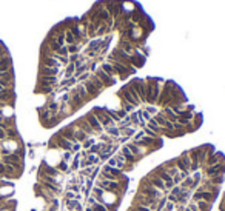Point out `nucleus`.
I'll return each instance as SVG.
<instances>
[{"label": "nucleus", "mask_w": 225, "mask_h": 211, "mask_svg": "<svg viewBox=\"0 0 225 211\" xmlns=\"http://www.w3.org/2000/svg\"><path fill=\"white\" fill-rule=\"evenodd\" d=\"M164 80L157 77H148L145 79V86H147V103L148 105H157L159 96L164 86Z\"/></svg>", "instance_id": "obj_1"}, {"label": "nucleus", "mask_w": 225, "mask_h": 211, "mask_svg": "<svg viewBox=\"0 0 225 211\" xmlns=\"http://www.w3.org/2000/svg\"><path fill=\"white\" fill-rule=\"evenodd\" d=\"M91 111L94 113V116L97 117V120H99V123L102 125L103 129L108 128V126L116 125V123L113 122V119L108 116V113H107V110H105V108H102V107H96V108H92Z\"/></svg>", "instance_id": "obj_2"}, {"label": "nucleus", "mask_w": 225, "mask_h": 211, "mask_svg": "<svg viewBox=\"0 0 225 211\" xmlns=\"http://www.w3.org/2000/svg\"><path fill=\"white\" fill-rule=\"evenodd\" d=\"M128 83L133 86V89L136 91V94L139 96L140 103L142 105L147 103V86H145V80H143V79H134V80H131Z\"/></svg>", "instance_id": "obj_3"}, {"label": "nucleus", "mask_w": 225, "mask_h": 211, "mask_svg": "<svg viewBox=\"0 0 225 211\" xmlns=\"http://www.w3.org/2000/svg\"><path fill=\"white\" fill-rule=\"evenodd\" d=\"M83 119H85V120L89 123V126H91V128L97 133V136H100V134L103 133V128H102V125L99 123L97 117L94 116V113H92V111H88V113L83 116Z\"/></svg>", "instance_id": "obj_4"}, {"label": "nucleus", "mask_w": 225, "mask_h": 211, "mask_svg": "<svg viewBox=\"0 0 225 211\" xmlns=\"http://www.w3.org/2000/svg\"><path fill=\"white\" fill-rule=\"evenodd\" d=\"M223 176L225 174V163H219V165H213V166H207L204 171L205 177H213V176Z\"/></svg>", "instance_id": "obj_5"}, {"label": "nucleus", "mask_w": 225, "mask_h": 211, "mask_svg": "<svg viewBox=\"0 0 225 211\" xmlns=\"http://www.w3.org/2000/svg\"><path fill=\"white\" fill-rule=\"evenodd\" d=\"M74 125L79 128V129H82V131H85V133L89 136V137H99L97 136V133H96V131L94 129H92L91 126H89V123L85 120V119L83 117H80V119H77V120L74 122Z\"/></svg>", "instance_id": "obj_6"}, {"label": "nucleus", "mask_w": 225, "mask_h": 211, "mask_svg": "<svg viewBox=\"0 0 225 211\" xmlns=\"http://www.w3.org/2000/svg\"><path fill=\"white\" fill-rule=\"evenodd\" d=\"M94 74L99 77V80L103 83V86H105V88H110V86H113V85L116 83V80H117V79H114V77L108 76V74L105 73V71H102L100 68H99V70H96V71H94Z\"/></svg>", "instance_id": "obj_7"}, {"label": "nucleus", "mask_w": 225, "mask_h": 211, "mask_svg": "<svg viewBox=\"0 0 225 211\" xmlns=\"http://www.w3.org/2000/svg\"><path fill=\"white\" fill-rule=\"evenodd\" d=\"M117 96L120 97V100H125L127 103L133 105L134 108H137L139 105H140L139 102H136V100H134V97H133V96H131V93L128 91V86H127V85H125V86H122V89H120V91H119V93H117Z\"/></svg>", "instance_id": "obj_8"}, {"label": "nucleus", "mask_w": 225, "mask_h": 211, "mask_svg": "<svg viewBox=\"0 0 225 211\" xmlns=\"http://www.w3.org/2000/svg\"><path fill=\"white\" fill-rule=\"evenodd\" d=\"M52 140L56 142V145H57V148H59V150H63V151H71V153H73V143H71V142H68L65 137H62L59 133L52 136Z\"/></svg>", "instance_id": "obj_9"}, {"label": "nucleus", "mask_w": 225, "mask_h": 211, "mask_svg": "<svg viewBox=\"0 0 225 211\" xmlns=\"http://www.w3.org/2000/svg\"><path fill=\"white\" fill-rule=\"evenodd\" d=\"M59 79L52 77V76H39V86H49V88H56L59 86Z\"/></svg>", "instance_id": "obj_10"}, {"label": "nucleus", "mask_w": 225, "mask_h": 211, "mask_svg": "<svg viewBox=\"0 0 225 211\" xmlns=\"http://www.w3.org/2000/svg\"><path fill=\"white\" fill-rule=\"evenodd\" d=\"M40 65L42 67H49V68H62V63L54 59V57H46V56H42L40 57Z\"/></svg>", "instance_id": "obj_11"}, {"label": "nucleus", "mask_w": 225, "mask_h": 211, "mask_svg": "<svg viewBox=\"0 0 225 211\" xmlns=\"http://www.w3.org/2000/svg\"><path fill=\"white\" fill-rule=\"evenodd\" d=\"M120 154L125 157V160H127V163H136L137 160H140L139 157H136L133 153H131L130 150H128V147L127 145H123V147L120 148Z\"/></svg>", "instance_id": "obj_12"}, {"label": "nucleus", "mask_w": 225, "mask_h": 211, "mask_svg": "<svg viewBox=\"0 0 225 211\" xmlns=\"http://www.w3.org/2000/svg\"><path fill=\"white\" fill-rule=\"evenodd\" d=\"M82 85L85 86L86 93L89 94V97H91V99H96V97H97V96L100 94V91H99V89H97V88H96L94 85H92V83H91L89 80H85V82H82Z\"/></svg>", "instance_id": "obj_13"}, {"label": "nucleus", "mask_w": 225, "mask_h": 211, "mask_svg": "<svg viewBox=\"0 0 225 211\" xmlns=\"http://www.w3.org/2000/svg\"><path fill=\"white\" fill-rule=\"evenodd\" d=\"M147 177L151 180V183H153V187H154V188L161 190V191H164V190H165V183H164L161 179H159V177L153 173V171H151V173H148V176H147Z\"/></svg>", "instance_id": "obj_14"}, {"label": "nucleus", "mask_w": 225, "mask_h": 211, "mask_svg": "<svg viewBox=\"0 0 225 211\" xmlns=\"http://www.w3.org/2000/svg\"><path fill=\"white\" fill-rule=\"evenodd\" d=\"M60 73L59 68H49V67H42L40 65V70H39V76H52V77H57Z\"/></svg>", "instance_id": "obj_15"}, {"label": "nucleus", "mask_w": 225, "mask_h": 211, "mask_svg": "<svg viewBox=\"0 0 225 211\" xmlns=\"http://www.w3.org/2000/svg\"><path fill=\"white\" fill-rule=\"evenodd\" d=\"M100 70L102 71H105V73H107L108 76H111V77H117V73L114 71V68H113V65L110 63V62H103L102 65H100Z\"/></svg>", "instance_id": "obj_16"}, {"label": "nucleus", "mask_w": 225, "mask_h": 211, "mask_svg": "<svg viewBox=\"0 0 225 211\" xmlns=\"http://www.w3.org/2000/svg\"><path fill=\"white\" fill-rule=\"evenodd\" d=\"M74 126H76V125H74ZM74 137H76V140H77L79 143H83V142H85V140H86V139H88L89 136H88V134L85 133V131L79 129V128L76 126V128H74Z\"/></svg>", "instance_id": "obj_17"}, {"label": "nucleus", "mask_w": 225, "mask_h": 211, "mask_svg": "<svg viewBox=\"0 0 225 211\" xmlns=\"http://www.w3.org/2000/svg\"><path fill=\"white\" fill-rule=\"evenodd\" d=\"M76 91H77V94H79V96H80V97L83 99V102H85V103L91 100V97H89V94L86 93V89H85V86H83L82 83H79V85L76 86Z\"/></svg>", "instance_id": "obj_18"}, {"label": "nucleus", "mask_w": 225, "mask_h": 211, "mask_svg": "<svg viewBox=\"0 0 225 211\" xmlns=\"http://www.w3.org/2000/svg\"><path fill=\"white\" fill-rule=\"evenodd\" d=\"M103 131H105V133H107L108 136H111L114 140L120 137V131H119V128H117L116 125H113V126H108V128H105Z\"/></svg>", "instance_id": "obj_19"}, {"label": "nucleus", "mask_w": 225, "mask_h": 211, "mask_svg": "<svg viewBox=\"0 0 225 211\" xmlns=\"http://www.w3.org/2000/svg\"><path fill=\"white\" fill-rule=\"evenodd\" d=\"M88 80H89V82H91L92 85H94V86H96V88H97V89L100 91V93H102V91L105 89L103 83H102V82L99 80V77H97V76H96L94 73H92V74H89V79H88Z\"/></svg>", "instance_id": "obj_20"}, {"label": "nucleus", "mask_w": 225, "mask_h": 211, "mask_svg": "<svg viewBox=\"0 0 225 211\" xmlns=\"http://www.w3.org/2000/svg\"><path fill=\"white\" fill-rule=\"evenodd\" d=\"M125 145H127V147H128V150H130L131 153H133L136 157H139V159H142V157H143V156H142V153H140V148L137 147L136 143H133V142H128V143H125Z\"/></svg>", "instance_id": "obj_21"}, {"label": "nucleus", "mask_w": 225, "mask_h": 211, "mask_svg": "<svg viewBox=\"0 0 225 211\" xmlns=\"http://www.w3.org/2000/svg\"><path fill=\"white\" fill-rule=\"evenodd\" d=\"M208 180H210V183L211 185H217V187H220L222 183L225 182V176H213V177H208Z\"/></svg>", "instance_id": "obj_22"}, {"label": "nucleus", "mask_w": 225, "mask_h": 211, "mask_svg": "<svg viewBox=\"0 0 225 211\" xmlns=\"http://www.w3.org/2000/svg\"><path fill=\"white\" fill-rule=\"evenodd\" d=\"M74 43H77L76 37L73 36V33L70 29H67V31H65V45H74Z\"/></svg>", "instance_id": "obj_23"}, {"label": "nucleus", "mask_w": 225, "mask_h": 211, "mask_svg": "<svg viewBox=\"0 0 225 211\" xmlns=\"http://www.w3.org/2000/svg\"><path fill=\"white\" fill-rule=\"evenodd\" d=\"M194 183V180H193V177H191V174L188 176V177H185L183 180H182V183H180V188H183V190H190L191 188V185Z\"/></svg>", "instance_id": "obj_24"}, {"label": "nucleus", "mask_w": 225, "mask_h": 211, "mask_svg": "<svg viewBox=\"0 0 225 211\" xmlns=\"http://www.w3.org/2000/svg\"><path fill=\"white\" fill-rule=\"evenodd\" d=\"M100 148H102V142H96L89 150H86V153H88V154H94V156H97V154L100 153Z\"/></svg>", "instance_id": "obj_25"}, {"label": "nucleus", "mask_w": 225, "mask_h": 211, "mask_svg": "<svg viewBox=\"0 0 225 211\" xmlns=\"http://www.w3.org/2000/svg\"><path fill=\"white\" fill-rule=\"evenodd\" d=\"M0 79H5V80H14V71H3L0 73Z\"/></svg>", "instance_id": "obj_26"}, {"label": "nucleus", "mask_w": 225, "mask_h": 211, "mask_svg": "<svg viewBox=\"0 0 225 211\" xmlns=\"http://www.w3.org/2000/svg\"><path fill=\"white\" fill-rule=\"evenodd\" d=\"M60 173H67V171H70V166H68V163L65 162V160H60L59 163H57V166H56Z\"/></svg>", "instance_id": "obj_27"}, {"label": "nucleus", "mask_w": 225, "mask_h": 211, "mask_svg": "<svg viewBox=\"0 0 225 211\" xmlns=\"http://www.w3.org/2000/svg\"><path fill=\"white\" fill-rule=\"evenodd\" d=\"M142 129H143L145 136H148V137H151V139H159V137H161V136H159V134H156V133H154L153 129H150L148 126H145V128H142Z\"/></svg>", "instance_id": "obj_28"}, {"label": "nucleus", "mask_w": 225, "mask_h": 211, "mask_svg": "<svg viewBox=\"0 0 225 211\" xmlns=\"http://www.w3.org/2000/svg\"><path fill=\"white\" fill-rule=\"evenodd\" d=\"M94 143H96V139H94V137H88V139H86V140L82 143V148H85V150H89V148H91Z\"/></svg>", "instance_id": "obj_29"}, {"label": "nucleus", "mask_w": 225, "mask_h": 211, "mask_svg": "<svg viewBox=\"0 0 225 211\" xmlns=\"http://www.w3.org/2000/svg\"><path fill=\"white\" fill-rule=\"evenodd\" d=\"M68 48V54H77L79 49H80V45L79 43H74V45H67Z\"/></svg>", "instance_id": "obj_30"}, {"label": "nucleus", "mask_w": 225, "mask_h": 211, "mask_svg": "<svg viewBox=\"0 0 225 211\" xmlns=\"http://www.w3.org/2000/svg\"><path fill=\"white\" fill-rule=\"evenodd\" d=\"M120 102H122V110H123V111H127L128 114H130V113H133V111L136 110V108L133 107V105H130V103H127L125 100H120Z\"/></svg>", "instance_id": "obj_31"}, {"label": "nucleus", "mask_w": 225, "mask_h": 211, "mask_svg": "<svg viewBox=\"0 0 225 211\" xmlns=\"http://www.w3.org/2000/svg\"><path fill=\"white\" fill-rule=\"evenodd\" d=\"M180 193H182V188H180L179 185H174L173 188L170 190V194H173V196H179Z\"/></svg>", "instance_id": "obj_32"}, {"label": "nucleus", "mask_w": 225, "mask_h": 211, "mask_svg": "<svg viewBox=\"0 0 225 211\" xmlns=\"http://www.w3.org/2000/svg\"><path fill=\"white\" fill-rule=\"evenodd\" d=\"M145 111H148V113H150L151 116H153V114L156 116V114L159 113V111H157V108L154 107V105H148V107H145Z\"/></svg>", "instance_id": "obj_33"}, {"label": "nucleus", "mask_w": 225, "mask_h": 211, "mask_svg": "<svg viewBox=\"0 0 225 211\" xmlns=\"http://www.w3.org/2000/svg\"><path fill=\"white\" fill-rule=\"evenodd\" d=\"M71 156H73L71 151H63V154H62V160H65V162L68 163V160L71 159Z\"/></svg>", "instance_id": "obj_34"}, {"label": "nucleus", "mask_w": 225, "mask_h": 211, "mask_svg": "<svg viewBox=\"0 0 225 211\" xmlns=\"http://www.w3.org/2000/svg\"><path fill=\"white\" fill-rule=\"evenodd\" d=\"M133 169H134V163H127V165L122 168L123 173H128V171H133Z\"/></svg>", "instance_id": "obj_35"}, {"label": "nucleus", "mask_w": 225, "mask_h": 211, "mask_svg": "<svg viewBox=\"0 0 225 211\" xmlns=\"http://www.w3.org/2000/svg\"><path fill=\"white\" fill-rule=\"evenodd\" d=\"M174 203H171V202H168L167 200V205H165V211H174Z\"/></svg>", "instance_id": "obj_36"}, {"label": "nucleus", "mask_w": 225, "mask_h": 211, "mask_svg": "<svg viewBox=\"0 0 225 211\" xmlns=\"http://www.w3.org/2000/svg\"><path fill=\"white\" fill-rule=\"evenodd\" d=\"M108 165H110V166H114V168H117V160H116V157H114V156H113L111 159L108 160Z\"/></svg>", "instance_id": "obj_37"}, {"label": "nucleus", "mask_w": 225, "mask_h": 211, "mask_svg": "<svg viewBox=\"0 0 225 211\" xmlns=\"http://www.w3.org/2000/svg\"><path fill=\"white\" fill-rule=\"evenodd\" d=\"M65 199H76V194L73 191H67L65 193Z\"/></svg>", "instance_id": "obj_38"}]
</instances>
